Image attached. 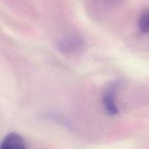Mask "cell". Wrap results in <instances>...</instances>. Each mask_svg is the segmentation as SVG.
<instances>
[{
  "label": "cell",
  "instance_id": "obj_1",
  "mask_svg": "<svg viewBox=\"0 0 149 149\" xmlns=\"http://www.w3.org/2000/svg\"><path fill=\"white\" fill-rule=\"evenodd\" d=\"M58 48L65 55H76L84 50L85 48V42L84 39L77 33H68L58 40Z\"/></svg>",
  "mask_w": 149,
  "mask_h": 149
},
{
  "label": "cell",
  "instance_id": "obj_4",
  "mask_svg": "<svg viewBox=\"0 0 149 149\" xmlns=\"http://www.w3.org/2000/svg\"><path fill=\"white\" fill-rule=\"evenodd\" d=\"M138 28L143 33H149V9L144 10L140 15Z\"/></svg>",
  "mask_w": 149,
  "mask_h": 149
},
{
  "label": "cell",
  "instance_id": "obj_3",
  "mask_svg": "<svg viewBox=\"0 0 149 149\" xmlns=\"http://www.w3.org/2000/svg\"><path fill=\"white\" fill-rule=\"evenodd\" d=\"M0 149H26L24 139L17 132H10L3 139Z\"/></svg>",
  "mask_w": 149,
  "mask_h": 149
},
{
  "label": "cell",
  "instance_id": "obj_2",
  "mask_svg": "<svg viewBox=\"0 0 149 149\" xmlns=\"http://www.w3.org/2000/svg\"><path fill=\"white\" fill-rule=\"evenodd\" d=\"M120 87L119 81L109 84L103 95V103L106 112L109 115L115 116L119 113V108L116 103V97L118 90Z\"/></svg>",
  "mask_w": 149,
  "mask_h": 149
}]
</instances>
